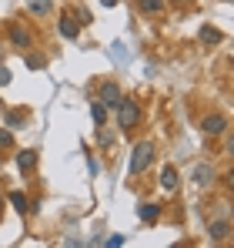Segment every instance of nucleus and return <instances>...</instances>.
I'll return each instance as SVG.
<instances>
[{
    "label": "nucleus",
    "mask_w": 234,
    "mask_h": 248,
    "mask_svg": "<svg viewBox=\"0 0 234 248\" xmlns=\"http://www.w3.org/2000/svg\"><path fill=\"white\" fill-rule=\"evenodd\" d=\"M151 158H154V144H137L134 148V155H131V165H127V174H141L144 168L151 165Z\"/></svg>",
    "instance_id": "f257e3e1"
},
{
    "label": "nucleus",
    "mask_w": 234,
    "mask_h": 248,
    "mask_svg": "<svg viewBox=\"0 0 234 248\" xmlns=\"http://www.w3.org/2000/svg\"><path fill=\"white\" fill-rule=\"evenodd\" d=\"M120 127H131V124H137V118H141V111H137V104L134 101H124L120 97Z\"/></svg>",
    "instance_id": "f03ea898"
},
{
    "label": "nucleus",
    "mask_w": 234,
    "mask_h": 248,
    "mask_svg": "<svg viewBox=\"0 0 234 248\" xmlns=\"http://www.w3.org/2000/svg\"><path fill=\"white\" fill-rule=\"evenodd\" d=\"M101 101H104V108H117V104H120V87H117L114 81H107L101 87Z\"/></svg>",
    "instance_id": "7ed1b4c3"
},
{
    "label": "nucleus",
    "mask_w": 234,
    "mask_h": 248,
    "mask_svg": "<svg viewBox=\"0 0 234 248\" xmlns=\"http://www.w3.org/2000/svg\"><path fill=\"white\" fill-rule=\"evenodd\" d=\"M228 235H231V221H228V218L211 221V238H214V242H224Z\"/></svg>",
    "instance_id": "20e7f679"
},
{
    "label": "nucleus",
    "mask_w": 234,
    "mask_h": 248,
    "mask_svg": "<svg viewBox=\"0 0 234 248\" xmlns=\"http://www.w3.org/2000/svg\"><path fill=\"white\" fill-rule=\"evenodd\" d=\"M10 41H14V47H20V50H27V44H30V34L20 27V24H14L10 27Z\"/></svg>",
    "instance_id": "39448f33"
},
{
    "label": "nucleus",
    "mask_w": 234,
    "mask_h": 248,
    "mask_svg": "<svg viewBox=\"0 0 234 248\" xmlns=\"http://www.w3.org/2000/svg\"><path fill=\"white\" fill-rule=\"evenodd\" d=\"M211 181H214V168L211 165H197L194 168V185L204 188V185H211Z\"/></svg>",
    "instance_id": "423d86ee"
},
{
    "label": "nucleus",
    "mask_w": 234,
    "mask_h": 248,
    "mask_svg": "<svg viewBox=\"0 0 234 248\" xmlns=\"http://www.w3.org/2000/svg\"><path fill=\"white\" fill-rule=\"evenodd\" d=\"M60 34H64L67 41H77V24H74V17H71V14H64V17H60Z\"/></svg>",
    "instance_id": "0eeeda50"
},
{
    "label": "nucleus",
    "mask_w": 234,
    "mask_h": 248,
    "mask_svg": "<svg viewBox=\"0 0 234 248\" xmlns=\"http://www.w3.org/2000/svg\"><path fill=\"white\" fill-rule=\"evenodd\" d=\"M204 131H207V134H221V131H224V118H221V114L204 118Z\"/></svg>",
    "instance_id": "6e6552de"
},
{
    "label": "nucleus",
    "mask_w": 234,
    "mask_h": 248,
    "mask_svg": "<svg viewBox=\"0 0 234 248\" xmlns=\"http://www.w3.org/2000/svg\"><path fill=\"white\" fill-rule=\"evenodd\" d=\"M161 185H164L167 191H171V188H177V171H174L171 165H167L164 171H161Z\"/></svg>",
    "instance_id": "1a4fd4ad"
},
{
    "label": "nucleus",
    "mask_w": 234,
    "mask_h": 248,
    "mask_svg": "<svg viewBox=\"0 0 234 248\" xmlns=\"http://www.w3.org/2000/svg\"><path fill=\"white\" fill-rule=\"evenodd\" d=\"M34 161H37V155H34V151H20V155H17V168H20V171H30Z\"/></svg>",
    "instance_id": "9d476101"
},
{
    "label": "nucleus",
    "mask_w": 234,
    "mask_h": 248,
    "mask_svg": "<svg viewBox=\"0 0 234 248\" xmlns=\"http://www.w3.org/2000/svg\"><path fill=\"white\" fill-rule=\"evenodd\" d=\"M141 221H144V225L157 221V205H141Z\"/></svg>",
    "instance_id": "9b49d317"
},
{
    "label": "nucleus",
    "mask_w": 234,
    "mask_h": 248,
    "mask_svg": "<svg viewBox=\"0 0 234 248\" xmlns=\"http://www.w3.org/2000/svg\"><path fill=\"white\" fill-rule=\"evenodd\" d=\"M10 205H14L17 211H20V215H24V211H27V198H24L20 191H10Z\"/></svg>",
    "instance_id": "f8f14e48"
},
{
    "label": "nucleus",
    "mask_w": 234,
    "mask_h": 248,
    "mask_svg": "<svg viewBox=\"0 0 234 248\" xmlns=\"http://www.w3.org/2000/svg\"><path fill=\"white\" fill-rule=\"evenodd\" d=\"M30 10H34L37 17H44V14H50V0H30Z\"/></svg>",
    "instance_id": "ddd939ff"
},
{
    "label": "nucleus",
    "mask_w": 234,
    "mask_h": 248,
    "mask_svg": "<svg viewBox=\"0 0 234 248\" xmlns=\"http://www.w3.org/2000/svg\"><path fill=\"white\" fill-rule=\"evenodd\" d=\"M90 114H94V121H97V124H104V121H107V108H104L101 101H97V104L90 108Z\"/></svg>",
    "instance_id": "4468645a"
},
{
    "label": "nucleus",
    "mask_w": 234,
    "mask_h": 248,
    "mask_svg": "<svg viewBox=\"0 0 234 248\" xmlns=\"http://www.w3.org/2000/svg\"><path fill=\"white\" fill-rule=\"evenodd\" d=\"M201 41H204V44H218V41H221V34L211 31V27H204V31H201Z\"/></svg>",
    "instance_id": "2eb2a0df"
},
{
    "label": "nucleus",
    "mask_w": 234,
    "mask_h": 248,
    "mask_svg": "<svg viewBox=\"0 0 234 248\" xmlns=\"http://www.w3.org/2000/svg\"><path fill=\"white\" fill-rule=\"evenodd\" d=\"M161 7H164L161 0H141V10H144V14H154V10H161Z\"/></svg>",
    "instance_id": "dca6fc26"
},
{
    "label": "nucleus",
    "mask_w": 234,
    "mask_h": 248,
    "mask_svg": "<svg viewBox=\"0 0 234 248\" xmlns=\"http://www.w3.org/2000/svg\"><path fill=\"white\" fill-rule=\"evenodd\" d=\"M10 141H14V138H10V131H7V127H0V148H10Z\"/></svg>",
    "instance_id": "f3484780"
},
{
    "label": "nucleus",
    "mask_w": 234,
    "mask_h": 248,
    "mask_svg": "<svg viewBox=\"0 0 234 248\" xmlns=\"http://www.w3.org/2000/svg\"><path fill=\"white\" fill-rule=\"evenodd\" d=\"M27 64H30L34 71H37V67H44V57H37V54H34V57H27Z\"/></svg>",
    "instance_id": "a211bd4d"
},
{
    "label": "nucleus",
    "mask_w": 234,
    "mask_h": 248,
    "mask_svg": "<svg viewBox=\"0 0 234 248\" xmlns=\"http://www.w3.org/2000/svg\"><path fill=\"white\" fill-rule=\"evenodd\" d=\"M111 248H117V245H124V235H111V242H107Z\"/></svg>",
    "instance_id": "6ab92c4d"
},
{
    "label": "nucleus",
    "mask_w": 234,
    "mask_h": 248,
    "mask_svg": "<svg viewBox=\"0 0 234 248\" xmlns=\"http://www.w3.org/2000/svg\"><path fill=\"white\" fill-rule=\"evenodd\" d=\"M10 81V74H7V67H0V84H7Z\"/></svg>",
    "instance_id": "aec40b11"
},
{
    "label": "nucleus",
    "mask_w": 234,
    "mask_h": 248,
    "mask_svg": "<svg viewBox=\"0 0 234 248\" xmlns=\"http://www.w3.org/2000/svg\"><path fill=\"white\" fill-rule=\"evenodd\" d=\"M0 208H3V205H0Z\"/></svg>",
    "instance_id": "412c9836"
}]
</instances>
